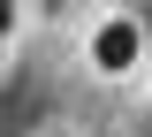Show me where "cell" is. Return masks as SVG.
<instances>
[{"mask_svg":"<svg viewBox=\"0 0 152 137\" xmlns=\"http://www.w3.org/2000/svg\"><path fill=\"white\" fill-rule=\"evenodd\" d=\"M84 69H91V76H107V84L137 76V69H145V15L107 8V15L84 31Z\"/></svg>","mask_w":152,"mask_h":137,"instance_id":"obj_1","label":"cell"},{"mask_svg":"<svg viewBox=\"0 0 152 137\" xmlns=\"http://www.w3.org/2000/svg\"><path fill=\"white\" fill-rule=\"evenodd\" d=\"M15 31H23V8H15V0H0V38H15Z\"/></svg>","mask_w":152,"mask_h":137,"instance_id":"obj_2","label":"cell"},{"mask_svg":"<svg viewBox=\"0 0 152 137\" xmlns=\"http://www.w3.org/2000/svg\"><path fill=\"white\" fill-rule=\"evenodd\" d=\"M8 69H15V38H0V76H8Z\"/></svg>","mask_w":152,"mask_h":137,"instance_id":"obj_3","label":"cell"},{"mask_svg":"<svg viewBox=\"0 0 152 137\" xmlns=\"http://www.w3.org/2000/svg\"><path fill=\"white\" fill-rule=\"evenodd\" d=\"M38 137H76V130H38Z\"/></svg>","mask_w":152,"mask_h":137,"instance_id":"obj_4","label":"cell"}]
</instances>
